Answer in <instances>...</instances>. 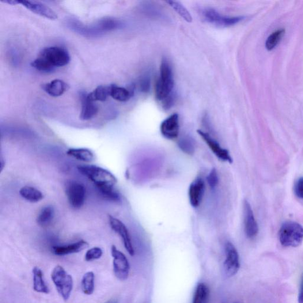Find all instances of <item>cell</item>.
I'll use <instances>...</instances> for the list:
<instances>
[{
    "instance_id": "obj_26",
    "label": "cell",
    "mask_w": 303,
    "mask_h": 303,
    "mask_svg": "<svg viewBox=\"0 0 303 303\" xmlns=\"http://www.w3.org/2000/svg\"><path fill=\"white\" fill-rule=\"evenodd\" d=\"M210 297V290L207 284H198L195 290L192 303H208Z\"/></svg>"
},
{
    "instance_id": "obj_34",
    "label": "cell",
    "mask_w": 303,
    "mask_h": 303,
    "mask_svg": "<svg viewBox=\"0 0 303 303\" xmlns=\"http://www.w3.org/2000/svg\"><path fill=\"white\" fill-rule=\"evenodd\" d=\"M207 182L210 187L214 188L217 187L219 183V179L217 170L214 168L211 170L209 175L208 176Z\"/></svg>"
},
{
    "instance_id": "obj_19",
    "label": "cell",
    "mask_w": 303,
    "mask_h": 303,
    "mask_svg": "<svg viewBox=\"0 0 303 303\" xmlns=\"http://www.w3.org/2000/svg\"><path fill=\"white\" fill-rule=\"evenodd\" d=\"M82 108L80 113V119L82 120H89L96 116L98 111V106L95 102L87 99L86 95H82Z\"/></svg>"
},
{
    "instance_id": "obj_6",
    "label": "cell",
    "mask_w": 303,
    "mask_h": 303,
    "mask_svg": "<svg viewBox=\"0 0 303 303\" xmlns=\"http://www.w3.org/2000/svg\"><path fill=\"white\" fill-rule=\"evenodd\" d=\"M200 14L206 22L218 28L230 27L243 20L244 16L229 17L223 16L217 10L206 7L200 10Z\"/></svg>"
},
{
    "instance_id": "obj_3",
    "label": "cell",
    "mask_w": 303,
    "mask_h": 303,
    "mask_svg": "<svg viewBox=\"0 0 303 303\" xmlns=\"http://www.w3.org/2000/svg\"><path fill=\"white\" fill-rule=\"evenodd\" d=\"M279 240L284 247L295 248L303 241V227L297 222L284 223L279 230Z\"/></svg>"
},
{
    "instance_id": "obj_12",
    "label": "cell",
    "mask_w": 303,
    "mask_h": 303,
    "mask_svg": "<svg viewBox=\"0 0 303 303\" xmlns=\"http://www.w3.org/2000/svg\"><path fill=\"white\" fill-rule=\"evenodd\" d=\"M161 134L166 139L173 140L179 135L180 119L177 113L172 114L162 122L160 126Z\"/></svg>"
},
{
    "instance_id": "obj_11",
    "label": "cell",
    "mask_w": 303,
    "mask_h": 303,
    "mask_svg": "<svg viewBox=\"0 0 303 303\" xmlns=\"http://www.w3.org/2000/svg\"><path fill=\"white\" fill-rule=\"evenodd\" d=\"M110 226L113 231L118 234L123 241L125 249L131 256L135 254V250L133 246L129 232L124 223L119 219L109 215Z\"/></svg>"
},
{
    "instance_id": "obj_38",
    "label": "cell",
    "mask_w": 303,
    "mask_h": 303,
    "mask_svg": "<svg viewBox=\"0 0 303 303\" xmlns=\"http://www.w3.org/2000/svg\"><path fill=\"white\" fill-rule=\"evenodd\" d=\"M105 303H118V302H117V301L116 300H111Z\"/></svg>"
},
{
    "instance_id": "obj_13",
    "label": "cell",
    "mask_w": 303,
    "mask_h": 303,
    "mask_svg": "<svg viewBox=\"0 0 303 303\" xmlns=\"http://www.w3.org/2000/svg\"><path fill=\"white\" fill-rule=\"evenodd\" d=\"M198 133L219 160L229 163L232 162V158L231 157L229 151L223 148L221 145L209 134L201 130H198Z\"/></svg>"
},
{
    "instance_id": "obj_17",
    "label": "cell",
    "mask_w": 303,
    "mask_h": 303,
    "mask_svg": "<svg viewBox=\"0 0 303 303\" xmlns=\"http://www.w3.org/2000/svg\"><path fill=\"white\" fill-rule=\"evenodd\" d=\"M88 246L86 241L81 240L69 245L54 246L53 252L56 255L64 256L81 252Z\"/></svg>"
},
{
    "instance_id": "obj_32",
    "label": "cell",
    "mask_w": 303,
    "mask_h": 303,
    "mask_svg": "<svg viewBox=\"0 0 303 303\" xmlns=\"http://www.w3.org/2000/svg\"><path fill=\"white\" fill-rule=\"evenodd\" d=\"M103 255V251L98 247H94L87 251L85 255V259L87 262L100 259Z\"/></svg>"
},
{
    "instance_id": "obj_7",
    "label": "cell",
    "mask_w": 303,
    "mask_h": 303,
    "mask_svg": "<svg viewBox=\"0 0 303 303\" xmlns=\"http://www.w3.org/2000/svg\"><path fill=\"white\" fill-rule=\"evenodd\" d=\"M39 57L55 69L56 67L67 66L70 61L69 53L62 47L45 48L40 52Z\"/></svg>"
},
{
    "instance_id": "obj_15",
    "label": "cell",
    "mask_w": 303,
    "mask_h": 303,
    "mask_svg": "<svg viewBox=\"0 0 303 303\" xmlns=\"http://www.w3.org/2000/svg\"><path fill=\"white\" fill-rule=\"evenodd\" d=\"M205 184L202 178H197L189 186L188 196L189 202L193 207H198L202 202Z\"/></svg>"
},
{
    "instance_id": "obj_28",
    "label": "cell",
    "mask_w": 303,
    "mask_h": 303,
    "mask_svg": "<svg viewBox=\"0 0 303 303\" xmlns=\"http://www.w3.org/2000/svg\"><path fill=\"white\" fill-rule=\"evenodd\" d=\"M177 14H179L182 18L188 23H191L192 21V17L188 10L182 5L179 2L176 1H167L166 2Z\"/></svg>"
},
{
    "instance_id": "obj_20",
    "label": "cell",
    "mask_w": 303,
    "mask_h": 303,
    "mask_svg": "<svg viewBox=\"0 0 303 303\" xmlns=\"http://www.w3.org/2000/svg\"><path fill=\"white\" fill-rule=\"evenodd\" d=\"M33 289L37 293L48 294L49 287L45 282L42 271L39 268L35 267L33 269Z\"/></svg>"
},
{
    "instance_id": "obj_25",
    "label": "cell",
    "mask_w": 303,
    "mask_h": 303,
    "mask_svg": "<svg viewBox=\"0 0 303 303\" xmlns=\"http://www.w3.org/2000/svg\"><path fill=\"white\" fill-rule=\"evenodd\" d=\"M55 215L54 207L48 206L45 207L37 215L36 222L41 227H47L51 224Z\"/></svg>"
},
{
    "instance_id": "obj_22",
    "label": "cell",
    "mask_w": 303,
    "mask_h": 303,
    "mask_svg": "<svg viewBox=\"0 0 303 303\" xmlns=\"http://www.w3.org/2000/svg\"><path fill=\"white\" fill-rule=\"evenodd\" d=\"M69 156L84 162H92L94 160L93 152L87 148H70L67 152Z\"/></svg>"
},
{
    "instance_id": "obj_16",
    "label": "cell",
    "mask_w": 303,
    "mask_h": 303,
    "mask_svg": "<svg viewBox=\"0 0 303 303\" xmlns=\"http://www.w3.org/2000/svg\"><path fill=\"white\" fill-rule=\"evenodd\" d=\"M20 4L26 9L41 17L51 19V20H56L58 18V16L54 10L39 2L21 1Z\"/></svg>"
},
{
    "instance_id": "obj_2",
    "label": "cell",
    "mask_w": 303,
    "mask_h": 303,
    "mask_svg": "<svg viewBox=\"0 0 303 303\" xmlns=\"http://www.w3.org/2000/svg\"><path fill=\"white\" fill-rule=\"evenodd\" d=\"M175 81L171 66L167 59L163 58L160 76L155 84V98L164 110H169L175 103Z\"/></svg>"
},
{
    "instance_id": "obj_21",
    "label": "cell",
    "mask_w": 303,
    "mask_h": 303,
    "mask_svg": "<svg viewBox=\"0 0 303 303\" xmlns=\"http://www.w3.org/2000/svg\"><path fill=\"white\" fill-rule=\"evenodd\" d=\"M111 96L114 99L120 102H126L131 99L134 94V89H126L116 85H110Z\"/></svg>"
},
{
    "instance_id": "obj_31",
    "label": "cell",
    "mask_w": 303,
    "mask_h": 303,
    "mask_svg": "<svg viewBox=\"0 0 303 303\" xmlns=\"http://www.w3.org/2000/svg\"><path fill=\"white\" fill-rule=\"evenodd\" d=\"M31 66L35 68L37 71L46 73H52V71L55 70V68L49 66L46 61H45L43 59H41L39 56L31 63Z\"/></svg>"
},
{
    "instance_id": "obj_18",
    "label": "cell",
    "mask_w": 303,
    "mask_h": 303,
    "mask_svg": "<svg viewBox=\"0 0 303 303\" xmlns=\"http://www.w3.org/2000/svg\"><path fill=\"white\" fill-rule=\"evenodd\" d=\"M69 89V86L61 79H54L43 86L45 92L52 97L62 96Z\"/></svg>"
},
{
    "instance_id": "obj_27",
    "label": "cell",
    "mask_w": 303,
    "mask_h": 303,
    "mask_svg": "<svg viewBox=\"0 0 303 303\" xmlns=\"http://www.w3.org/2000/svg\"><path fill=\"white\" fill-rule=\"evenodd\" d=\"M95 287V275L93 272H88L83 276L81 282L82 292L86 295H92Z\"/></svg>"
},
{
    "instance_id": "obj_24",
    "label": "cell",
    "mask_w": 303,
    "mask_h": 303,
    "mask_svg": "<svg viewBox=\"0 0 303 303\" xmlns=\"http://www.w3.org/2000/svg\"><path fill=\"white\" fill-rule=\"evenodd\" d=\"M109 96H111V88L105 85L98 86L93 92L86 95L87 99L93 102L104 101Z\"/></svg>"
},
{
    "instance_id": "obj_10",
    "label": "cell",
    "mask_w": 303,
    "mask_h": 303,
    "mask_svg": "<svg viewBox=\"0 0 303 303\" xmlns=\"http://www.w3.org/2000/svg\"><path fill=\"white\" fill-rule=\"evenodd\" d=\"M226 259L225 260L224 270L226 274L231 277L235 275L240 270L241 264L240 255H239L235 246L231 242H227L225 246Z\"/></svg>"
},
{
    "instance_id": "obj_9",
    "label": "cell",
    "mask_w": 303,
    "mask_h": 303,
    "mask_svg": "<svg viewBox=\"0 0 303 303\" xmlns=\"http://www.w3.org/2000/svg\"><path fill=\"white\" fill-rule=\"evenodd\" d=\"M113 258V271L116 277L122 281L127 279L129 275L130 265L123 253L113 245L111 248Z\"/></svg>"
},
{
    "instance_id": "obj_36",
    "label": "cell",
    "mask_w": 303,
    "mask_h": 303,
    "mask_svg": "<svg viewBox=\"0 0 303 303\" xmlns=\"http://www.w3.org/2000/svg\"><path fill=\"white\" fill-rule=\"evenodd\" d=\"M298 301L299 303H303V274L301 278L300 291H299Z\"/></svg>"
},
{
    "instance_id": "obj_23",
    "label": "cell",
    "mask_w": 303,
    "mask_h": 303,
    "mask_svg": "<svg viewBox=\"0 0 303 303\" xmlns=\"http://www.w3.org/2000/svg\"><path fill=\"white\" fill-rule=\"evenodd\" d=\"M20 194L23 198L30 203H37L44 199L41 192L35 187L25 186L20 190Z\"/></svg>"
},
{
    "instance_id": "obj_8",
    "label": "cell",
    "mask_w": 303,
    "mask_h": 303,
    "mask_svg": "<svg viewBox=\"0 0 303 303\" xmlns=\"http://www.w3.org/2000/svg\"><path fill=\"white\" fill-rule=\"evenodd\" d=\"M66 193L68 202L72 207L79 209L84 206L86 198V189L84 185L75 181L68 182Z\"/></svg>"
},
{
    "instance_id": "obj_30",
    "label": "cell",
    "mask_w": 303,
    "mask_h": 303,
    "mask_svg": "<svg viewBox=\"0 0 303 303\" xmlns=\"http://www.w3.org/2000/svg\"><path fill=\"white\" fill-rule=\"evenodd\" d=\"M179 146L182 151L188 155H192L195 150V142L189 136H184L181 138L179 141Z\"/></svg>"
},
{
    "instance_id": "obj_33",
    "label": "cell",
    "mask_w": 303,
    "mask_h": 303,
    "mask_svg": "<svg viewBox=\"0 0 303 303\" xmlns=\"http://www.w3.org/2000/svg\"><path fill=\"white\" fill-rule=\"evenodd\" d=\"M150 81L148 75H144L139 81V89L143 93H147L150 90Z\"/></svg>"
},
{
    "instance_id": "obj_14",
    "label": "cell",
    "mask_w": 303,
    "mask_h": 303,
    "mask_svg": "<svg viewBox=\"0 0 303 303\" xmlns=\"http://www.w3.org/2000/svg\"><path fill=\"white\" fill-rule=\"evenodd\" d=\"M244 214L246 235L249 239L254 238L259 232V227L251 204L248 201H245L244 203Z\"/></svg>"
},
{
    "instance_id": "obj_4",
    "label": "cell",
    "mask_w": 303,
    "mask_h": 303,
    "mask_svg": "<svg viewBox=\"0 0 303 303\" xmlns=\"http://www.w3.org/2000/svg\"><path fill=\"white\" fill-rule=\"evenodd\" d=\"M122 24L115 18H105L92 26H84L77 23L72 24L75 31L86 36H97L105 32L118 29Z\"/></svg>"
},
{
    "instance_id": "obj_1",
    "label": "cell",
    "mask_w": 303,
    "mask_h": 303,
    "mask_svg": "<svg viewBox=\"0 0 303 303\" xmlns=\"http://www.w3.org/2000/svg\"><path fill=\"white\" fill-rule=\"evenodd\" d=\"M78 171L96 185L102 194L113 201L120 200V197L114 187L117 183L116 177L107 169L89 165L78 166Z\"/></svg>"
},
{
    "instance_id": "obj_37",
    "label": "cell",
    "mask_w": 303,
    "mask_h": 303,
    "mask_svg": "<svg viewBox=\"0 0 303 303\" xmlns=\"http://www.w3.org/2000/svg\"><path fill=\"white\" fill-rule=\"evenodd\" d=\"M2 2L9 4L10 5H17L21 3V1H17V0H7V1H2Z\"/></svg>"
},
{
    "instance_id": "obj_35",
    "label": "cell",
    "mask_w": 303,
    "mask_h": 303,
    "mask_svg": "<svg viewBox=\"0 0 303 303\" xmlns=\"http://www.w3.org/2000/svg\"><path fill=\"white\" fill-rule=\"evenodd\" d=\"M294 192L298 198L303 199V177L300 178L295 183Z\"/></svg>"
},
{
    "instance_id": "obj_29",
    "label": "cell",
    "mask_w": 303,
    "mask_h": 303,
    "mask_svg": "<svg viewBox=\"0 0 303 303\" xmlns=\"http://www.w3.org/2000/svg\"><path fill=\"white\" fill-rule=\"evenodd\" d=\"M284 33H285V29H278L268 36L265 42V47L268 51H271L277 46L282 39Z\"/></svg>"
},
{
    "instance_id": "obj_5",
    "label": "cell",
    "mask_w": 303,
    "mask_h": 303,
    "mask_svg": "<svg viewBox=\"0 0 303 303\" xmlns=\"http://www.w3.org/2000/svg\"><path fill=\"white\" fill-rule=\"evenodd\" d=\"M53 283L63 300H67L70 297L73 289V279L62 267L57 265L51 274Z\"/></svg>"
}]
</instances>
